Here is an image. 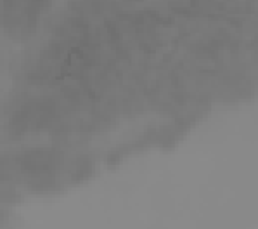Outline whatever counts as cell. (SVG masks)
Here are the masks:
<instances>
[{
  "label": "cell",
  "instance_id": "6da1fadb",
  "mask_svg": "<svg viewBox=\"0 0 258 229\" xmlns=\"http://www.w3.org/2000/svg\"><path fill=\"white\" fill-rule=\"evenodd\" d=\"M64 163V153L50 148H33L14 156V165L23 179L37 191L55 189Z\"/></svg>",
  "mask_w": 258,
  "mask_h": 229
},
{
  "label": "cell",
  "instance_id": "7a4b0ae2",
  "mask_svg": "<svg viewBox=\"0 0 258 229\" xmlns=\"http://www.w3.org/2000/svg\"><path fill=\"white\" fill-rule=\"evenodd\" d=\"M47 6L49 0H2L0 19L6 33L19 42L33 37Z\"/></svg>",
  "mask_w": 258,
  "mask_h": 229
},
{
  "label": "cell",
  "instance_id": "3957f363",
  "mask_svg": "<svg viewBox=\"0 0 258 229\" xmlns=\"http://www.w3.org/2000/svg\"><path fill=\"white\" fill-rule=\"evenodd\" d=\"M62 115V106L59 101L49 97H37L23 102L9 122V130L13 136H25L30 132H38L47 127H55Z\"/></svg>",
  "mask_w": 258,
  "mask_h": 229
}]
</instances>
